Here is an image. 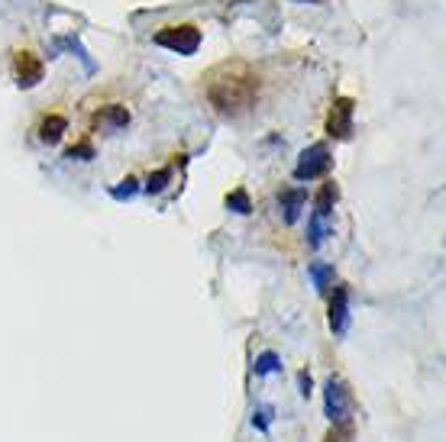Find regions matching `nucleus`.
I'll return each instance as SVG.
<instances>
[{
	"label": "nucleus",
	"instance_id": "f257e3e1",
	"mask_svg": "<svg viewBox=\"0 0 446 442\" xmlns=\"http://www.w3.org/2000/svg\"><path fill=\"white\" fill-rule=\"evenodd\" d=\"M259 97V78L246 65L233 62V65H220L207 78V101L217 113L223 117H239L256 104Z\"/></svg>",
	"mask_w": 446,
	"mask_h": 442
},
{
	"label": "nucleus",
	"instance_id": "f03ea898",
	"mask_svg": "<svg viewBox=\"0 0 446 442\" xmlns=\"http://www.w3.org/2000/svg\"><path fill=\"white\" fill-rule=\"evenodd\" d=\"M155 45L175 52V55H194V52L201 49V29H197V26H191V23H185V26H165V29H159V33H155Z\"/></svg>",
	"mask_w": 446,
	"mask_h": 442
},
{
	"label": "nucleus",
	"instance_id": "7ed1b4c3",
	"mask_svg": "<svg viewBox=\"0 0 446 442\" xmlns=\"http://www.w3.org/2000/svg\"><path fill=\"white\" fill-rule=\"evenodd\" d=\"M330 165H333L330 145L327 142H314V145H307L301 152V159L295 165V178L298 181H317V178H323L330 171Z\"/></svg>",
	"mask_w": 446,
	"mask_h": 442
},
{
	"label": "nucleus",
	"instance_id": "20e7f679",
	"mask_svg": "<svg viewBox=\"0 0 446 442\" xmlns=\"http://www.w3.org/2000/svg\"><path fill=\"white\" fill-rule=\"evenodd\" d=\"M353 113H356V101L353 97H337L330 104L327 113V136L330 139H349L353 136Z\"/></svg>",
	"mask_w": 446,
	"mask_h": 442
},
{
	"label": "nucleus",
	"instance_id": "39448f33",
	"mask_svg": "<svg viewBox=\"0 0 446 442\" xmlns=\"http://www.w3.org/2000/svg\"><path fill=\"white\" fill-rule=\"evenodd\" d=\"M323 410H327V420L333 426L349 420V391L340 378H330L327 387H323Z\"/></svg>",
	"mask_w": 446,
	"mask_h": 442
},
{
	"label": "nucleus",
	"instance_id": "423d86ee",
	"mask_svg": "<svg viewBox=\"0 0 446 442\" xmlns=\"http://www.w3.org/2000/svg\"><path fill=\"white\" fill-rule=\"evenodd\" d=\"M13 75H17V84H20V87H23V91H29V87H36V84L43 81L46 68H43V62L36 59L33 52L20 49L17 55H13Z\"/></svg>",
	"mask_w": 446,
	"mask_h": 442
},
{
	"label": "nucleus",
	"instance_id": "0eeeda50",
	"mask_svg": "<svg viewBox=\"0 0 446 442\" xmlns=\"http://www.w3.org/2000/svg\"><path fill=\"white\" fill-rule=\"evenodd\" d=\"M330 329L337 336H346V329H349V291L343 284H337L333 297H330Z\"/></svg>",
	"mask_w": 446,
	"mask_h": 442
},
{
	"label": "nucleus",
	"instance_id": "6e6552de",
	"mask_svg": "<svg viewBox=\"0 0 446 442\" xmlns=\"http://www.w3.org/2000/svg\"><path fill=\"white\" fill-rule=\"evenodd\" d=\"M123 126H130V110L123 104H110L94 113V129H101V133H120Z\"/></svg>",
	"mask_w": 446,
	"mask_h": 442
},
{
	"label": "nucleus",
	"instance_id": "1a4fd4ad",
	"mask_svg": "<svg viewBox=\"0 0 446 442\" xmlns=\"http://www.w3.org/2000/svg\"><path fill=\"white\" fill-rule=\"evenodd\" d=\"M304 204H307V191H304V187H288V191L278 194V207H281V220H285L288 226L298 223V217H301Z\"/></svg>",
	"mask_w": 446,
	"mask_h": 442
},
{
	"label": "nucleus",
	"instance_id": "9d476101",
	"mask_svg": "<svg viewBox=\"0 0 446 442\" xmlns=\"http://www.w3.org/2000/svg\"><path fill=\"white\" fill-rule=\"evenodd\" d=\"M59 49L75 52L78 59H81V65H85V71H88V75H94V71H97V65H94V59H91V55H88V49H85V45H81V42L75 39V36H62V39H55V42H52V55H49V59H55V52H59Z\"/></svg>",
	"mask_w": 446,
	"mask_h": 442
},
{
	"label": "nucleus",
	"instance_id": "9b49d317",
	"mask_svg": "<svg viewBox=\"0 0 446 442\" xmlns=\"http://www.w3.org/2000/svg\"><path fill=\"white\" fill-rule=\"evenodd\" d=\"M337 197H340L337 184L327 181V184H323V187L317 191V197H314V210H311V213H317V217L330 220V213H333V204H337Z\"/></svg>",
	"mask_w": 446,
	"mask_h": 442
},
{
	"label": "nucleus",
	"instance_id": "f8f14e48",
	"mask_svg": "<svg viewBox=\"0 0 446 442\" xmlns=\"http://www.w3.org/2000/svg\"><path fill=\"white\" fill-rule=\"evenodd\" d=\"M68 129V120L59 117V113H49V117L43 120V126H39V139L46 142V145H55V142L65 136Z\"/></svg>",
	"mask_w": 446,
	"mask_h": 442
},
{
	"label": "nucleus",
	"instance_id": "ddd939ff",
	"mask_svg": "<svg viewBox=\"0 0 446 442\" xmlns=\"http://www.w3.org/2000/svg\"><path fill=\"white\" fill-rule=\"evenodd\" d=\"M333 233V226H330V220L317 217V213H311V223H307V245L311 249H320L323 245V239Z\"/></svg>",
	"mask_w": 446,
	"mask_h": 442
},
{
	"label": "nucleus",
	"instance_id": "4468645a",
	"mask_svg": "<svg viewBox=\"0 0 446 442\" xmlns=\"http://www.w3.org/2000/svg\"><path fill=\"white\" fill-rule=\"evenodd\" d=\"M227 207L233 210V213H239V217L253 213V201H249L246 187H236V191H230V194H227Z\"/></svg>",
	"mask_w": 446,
	"mask_h": 442
},
{
	"label": "nucleus",
	"instance_id": "2eb2a0df",
	"mask_svg": "<svg viewBox=\"0 0 446 442\" xmlns=\"http://www.w3.org/2000/svg\"><path fill=\"white\" fill-rule=\"evenodd\" d=\"M169 181H172V168H159V171L149 175V181H146V194H162L169 187Z\"/></svg>",
	"mask_w": 446,
	"mask_h": 442
},
{
	"label": "nucleus",
	"instance_id": "dca6fc26",
	"mask_svg": "<svg viewBox=\"0 0 446 442\" xmlns=\"http://www.w3.org/2000/svg\"><path fill=\"white\" fill-rule=\"evenodd\" d=\"M253 368H256V375H259V378H265V375H272V371H278V368H281V362H278L275 352H262Z\"/></svg>",
	"mask_w": 446,
	"mask_h": 442
},
{
	"label": "nucleus",
	"instance_id": "f3484780",
	"mask_svg": "<svg viewBox=\"0 0 446 442\" xmlns=\"http://www.w3.org/2000/svg\"><path fill=\"white\" fill-rule=\"evenodd\" d=\"M311 281L317 291H327L330 281H333V268L330 265H311Z\"/></svg>",
	"mask_w": 446,
	"mask_h": 442
},
{
	"label": "nucleus",
	"instance_id": "a211bd4d",
	"mask_svg": "<svg viewBox=\"0 0 446 442\" xmlns=\"http://www.w3.org/2000/svg\"><path fill=\"white\" fill-rule=\"evenodd\" d=\"M136 191H139V181L127 178V181H120V187H110V197L113 201H130V197H136Z\"/></svg>",
	"mask_w": 446,
	"mask_h": 442
},
{
	"label": "nucleus",
	"instance_id": "6ab92c4d",
	"mask_svg": "<svg viewBox=\"0 0 446 442\" xmlns=\"http://www.w3.org/2000/svg\"><path fill=\"white\" fill-rule=\"evenodd\" d=\"M65 159H71V162H91L94 159V145H91V142H75V145L65 152Z\"/></svg>",
	"mask_w": 446,
	"mask_h": 442
},
{
	"label": "nucleus",
	"instance_id": "aec40b11",
	"mask_svg": "<svg viewBox=\"0 0 446 442\" xmlns=\"http://www.w3.org/2000/svg\"><path fill=\"white\" fill-rule=\"evenodd\" d=\"M272 417H275V410H272V407H256L253 410V426H256V429H269Z\"/></svg>",
	"mask_w": 446,
	"mask_h": 442
},
{
	"label": "nucleus",
	"instance_id": "412c9836",
	"mask_svg": "<svg viewBox=\"0 0 446 442\" xmlns=\"http://www.w3.org/2000/svg\"><path fill=\"white\" fill-rule=\"evenodd\" d=\"M346 436H349V426L340 423V426H333V429H330L327 442H346Z\"/></svg>",
	"mask_w": 446,
	"mask_h": 442
},
{
	"label": "nucleus",
	"instance_id": "4be33fe9",
	"mask_svg": "<svg viewBox=\"0 0 446 442\" xmlns=\"http://www.w3.org/2000/svg\"><path fill=\"white\" fill-rule=\"evenodd\" d=\"M298 384H301V394H304V397H311L314 381H311V375H307V371H301V375H298Z\"/></svg>",
	"mask_w": 446,
	"mask_h": 442
},
{
	"label": "nucleus",
	"instance_id": "5701e85b",
	"mask_svg": "<svg viewBox=\"0 0 446 442\" xmlns=\"http://www.w3.org/2000/svg\"><path fill=\"white\" fill-rule=\"evenodd\" d=\"M298 3H317V0H298Z\"/></svg>",
	"mask_w": 446,
	"mask_h": 442
}]
</instances>
